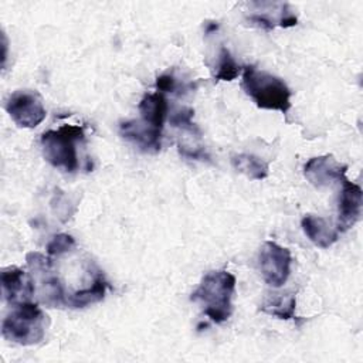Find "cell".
<instances>
[{
  "instance_id": "obj_15",
  "label": "cell",
  "mask_w": 363,
  "mask_h": 363,
  "mask_svg": "<svg viewBox=\"0 0 363 363\" xmlns=\"http://www.w3.org/2000/svg\"><path fill=\"white\" fill-rule=\"evenodd\" d=\"M108 288V282L101 272L91 284L68 294L67 306L69 308H84L91 303H96L104 299Z\"/></svg>"
},
{
  "instance_id": "obj_9",
  "label": "cell",
  "mask_w": 363,
  "mask_h": 363,
  "mask_svg": "<svg viewBox=\"0 0 363 363\" xmlns=\"http://www.w3.org/2000/svg\"><path fill=\"white\" fill-rule=\"evenodd\" d=\"M1 289L4 301L11 306L30 302L35 295L30 272L18 267H6L1 269Z\"/></svg>"
},
{
  "instance_id": "obj_4",
  "label": "cell",
  "mask_w": 363,
  "mask_h": 363,
  "mask_svg": "<svg viewBox=\"0 0 363 363\" xmlns=\"http://www.w3.org/2000/svg\"><path fill=\"white\" fill-rule=\"evenodd\" d=\"M47 315L37 302H24L13 306V311L1 323V335L6 340L30 346L40 343L45 336Z\"/></svg>"
},
{
  "instance_id": "obj_3",
  "label": "cell",
  "mask_w": 363,
  "mask_h": 363,
  "mask_svg": "<svg viewBox=\"0 0 363 363\" xmlns=\"http://www.w3.org/2000/svg\"><path fill=\"white\" fill-rule=\"evenodd\" d=\"M85 142L84 128L79 125H61L58 129L45 130L41 138L44 159L57 169L74 173L79 167L78 147Z\"/></svg>"
},
{
  "instance_id": "obj_8",
  "label": "cell",
  "mask_w": 363,
  "mask_h": 363,
  "mask_svg": "<svg viewBox=\"0 0 363 363\" xmlns=\"http://www.w3.org/2000/svg\"><path fill=\"white\" fill-rule=\"evenodd\" d=\"M347 166L337 162L333 155L311 157L303 166L305 179L315 187L322 189L346 177Z\"/></svg>"
},
{
  "instance_id": "obj_11",
  "label": "cell",
  "mask_w": 363,
  "mask_h": 363,
  "mask_svg": "<svg viewBox=\"0 0 363 363\" xmlns=\"http://www.w3.org/2000/svg\"><path fill=\"white\" fill-rule=\"evenodd\" d=\"M342 191L337 201V221L336 227L339 231H347L352 228L362 216L363 191L356 183L349 182L346 177L342 180Z\"/></svg>"
},
{
  "instance_id": "obj_1",
  "label": "cell",
  "mask_w": 363,
  "mask_h": 363,
  "mask_svg": "<svg viewBox=\"0 0 363 363\" xmlns=\"http://www.w3.org/2000/svg\"><path fill=\"white\" fill-rule=\"evenodd\" d=\"M235 291V277L225 271L207 272L190 299L203 306L204 315L214 323L228 320L233 313V295Z\"/></svg>"
},
{
  "instance_id": "obj_7",
  "label": "cell",
  "mask_w": 363,
  "mask_h": 363,
  "mask_svg": "<svg viewBox=\"0 0 363 363\" xmlns=\"http://www.w3.org/2000/svg\"><path fill=\"white\" fill-rule=\"evenodd\" d=\"M259 271L272 288H281L291 274V251L274 241H265L259 251Z\"/></svg>"
},
{
  "instance_id": "obj_19",
  "label": "cell",
  "mask_w": 363,
  "mask_h": 363,
  "mask_svg": "<svg viewBox=\"0 0 363 363\" xmlns=\"http://www.w3.org/2000/svg\"><path fill=\"white\" fill-rule=\"evenodd\" d=\"M77 247V242L72 235L61 233L54 235L47 244V254L51 258H61L62 255L71 252Z\"/></svg>"
},
{
  "instance_id": "obj_17",
  "label": "cell",
  "mask_w": 363,
  "mask_h": 363,
  "mask_svg": "<svg viewBox=\"0 0 363 363\" xmlns=\"http://www.w3.org/2000/svg\"><path fill=\"white\" fill-rule=\"evenodd\" d=\"M233 167L251 180H264L268 176L269 167L265 160L252 153H238L231 157Z\"/></svg>"
},
{
  "instance_id": "obj_5",
  "label": "cell",
  "mask_w": 363,
  "mask_h": 363,
  "mask_svg": "<svg viewBox=\"0 0 363 363\" xmlns=\"http://www.w3.org/2000/svg\"><path fill=\"white\" fill-rule=\"evenodd\" d=\"M26 261L34 282L37 302L50 308L67 306L68 294L55 271L54 258L45 257L41 252H28Z\"/></svg>"
},
{
  "instance_id": "obj_2",
  "label": "cell",
  "mask_w": 363,
  "mask_h": 363,
  "mask_svg": "<svg viewBox=\"0 0 363 363\" xmlns=\"http://www.w3.org/2000/svg\"><path fill=\"white\" fill-rule=\"evenodd\" d=\"M241 88L261 109L286 113L291 109V89L284 79L258 69L255 65L242 67Z\"/></svg>"
},
{
  "instance_id": "obj_12",
  "label": "cell",
  "mask_w": 363,
  "mask_h": 363,
  "mask_svg": "<svg viewBox=\"0 0 363 363\" xmlns=\"http://www.w3.org/2000/svg\"><path fill=\"white\" fill-rule=\"evenodd\" d=\"M119 133L126 140L132 142L142 152L156 153L162 146V130L150 128L139 119H130L121 122Z\"/></svg>"
},
{
  "instance_id": "obj_16",
  "label": "cell",
  "mask_w": 363,
  "mask_h": 363,
  "mask_svg": "<svg viewBox=\"0 0 363 363\" xmlns=\"http://www.w3.org/2000/svg\"><path fill=\"white\" fill-rule=\"evenodd\" d=\"M295 308H296V295L294 292L274 294L272 296H267L264 302L259 305L261 312L282 320L296 319Z\"/></svg>"
},
{
  "instance_id": "obj_18",
  "label": "cell",
  "mask_w": 363,
  "mask_h": 363,
  "mask_svg": "<svg viewBox=\"0 0 363 363\" xmlns=\"http://www.w3.org/2000/svg\"><path fill=\"white\" fill-rule=\"evenodd\" d=\"M240 65L231 55L230 50L224 45L220 47V52L217 55V61L214 65V79L216 81H233L240 74Z\"/></svg>"
},
{
  "instance_id": "obj_20",
  "label": "cell",
  "mask_w": 363,
  "mask_h": 363,
  "mask_svg": "<svg viewBox=\"0 0 363 363\" xmlns=\"http://www.w3.org/2000/svg\"><path fill=\"white\" fill-rule=\"evenodd\" d=\"M179 88L177 79L173 74H162L156 78V89L157 92H176Z\"/></svg>"
},
{
  "instance_id": "obj_13",
  "label": "cell",
  "mask_w": 363,
  "mask_h": 363,
  "mask_svg": "<svg viewBox=\"0 0 363 363\" xmlns=\"http://www.w3.org/2000/svg\"><path fill=\"white\" fill-rule=\"evenodd\" d=\"M301 225L305 235L319 248H329L339 238L337 227L325 217L306 214L303 216Z\"/></svg>"
},
{
  "instance_id": "obj_10",
  "label": "cell",
  "mask_w": 363,
  "mask_h": 363,
  "mask_svg": "<svg viewBox=\"0 0 363 363\" xmlns=\"http://www.w3.org/2000/svg\"><path fill=\"white\" fill-rule=\"evenodd\" d=\"M251 6L257 9L248 16V21L267 31L277 26L284 28L294 27L298 23V17L288 3H252Z\"/></svg>"
},
{
  "instance_id": "obj_14",
  "label": "cell",
  "mask_w": 363,
  "mask_h": 363,
  "mask_svg": "<svg viewBox=\"0 0 363 363\" xmlns=\"http://www.w3.org/2000/svg\"><path fill=\"white\" fill-rule=\"evenodd\" d=\"M139 113H140V122L145 125L159 129H163L167 112H169V105L167 99L162 92H153V94H146L139 105H138Z\"/></svg>"
},
{
  "instance_id": "obj_6",
  "label": "cell",
  "mask_w": 363,
  "mask_h": 363,
  "mask_svg": "<svg viewBox=\"0 0 363 363\" xmlns=\"http://www.w3.org/2000/svg\"><path fill=\"white\" fill-rule=\"evenodd\" d=\"M4 108L18 128H35L47 115L41 95L33 89H18L13 92L6 101Z\"/></svg>"
}]
</instances>
